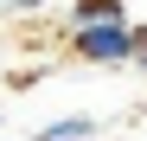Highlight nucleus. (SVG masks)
Instances as JSON below:
<instances>
[{
  "mask_svg": "<svg viewBox=\"0 0 147 141\" xmlns=\"http://www.w3.org/2000/svg\"><path fill=\"white\" fill-rule=\"evenodd\" d=\"M70 52L83 64H128L134 45H128V19H96V26H70Z\"/></svg>",
  "mask_w": 147,
  "mask_h": 141,
  "instance_id": "1",
  "label": "nucleus"
},
{
  "mask_svg": "<svg viewBox=\"0 0 147 141\" xmlns=\"http://www.w3.org/2000/svg\"><path fill=\"white\" fill-rule=\"evenodd\" d=\"M90 135H96L90 115H64V122H45L38 128V141H90Z\"/></svg>",
  "mask_w": 147,
  "mask_h": 141,
  "instance_id": "2",
  "label": "nucleus"
},
{
  "mask_svg": "<svg viewBox=\"0 0 147 141\" xmlns=\"http://www.w3.org/2000/svg\"><path fill=\"white\" fill-rule=\"evenodd\" d=\"M96 19H128L121 0H77L70 7V26H96Z\"/></svg>",
  "mask_w": 147,
  "mask_h": 141,
  "instance_id": "3",
  "label": "nucleus"
},
{
  "mask_svg": "<svg viewBox=\"0 0 147 141\" xmlns=\"http://www.w3.org/2000/svg\"><path fill=\"white\" fill-rule=\"evenodd\" d=\"M128 45H134V58H128V64L147 70V26H128Z\"/></svg>",
  "mask_w": 147,
  "mask_h": 141,
  "instance_id": "4",
  "label": "nucleus"
},
{
  "mask_svg": "<svg viewBox=\"0 0 147 141\" xmlns=\"http://www.w3.org/2000/svg\"><path fill=\"white\" fill-rule=\"evenodd\" d=\"M0 7H7V13H38L45 0H0Z\"/></svg>",
  "mask_w": 147,
  "mask_h": 141,
  "instance_id": "5",
  "label": "nucleus"
}]
</instances>
